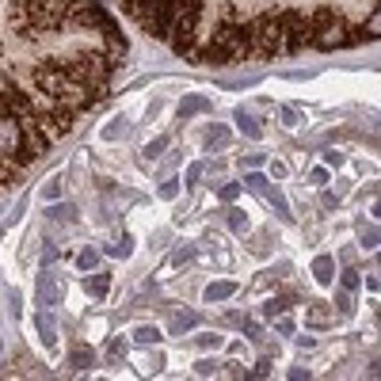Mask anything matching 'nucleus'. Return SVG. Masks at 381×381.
Wrapping results in <instances>:
<instances>
[{
  "instance_id": "obj_11",
  "label": "nucleus",
  "mask_w": 381,
  "mask_h": 381,
  "mask_svg": "<svg viewBox=\"0 0 381 381\" xmlns=\"http://www.w3.org/2000/svg\"><path fill=\"white\" fill-rule=\"evenodd\" d=\"M263 199L271 202V206L279 210L282 217H290V206H286V199H282V190H279V187H271V183H267V187H263Z\"/></svg>"
},
{
  "instance_id": "obj_19",
  "label": "nucleus",
  "mask_w": 381,
  "mask_h": 381,
  "mask_svg": "<svg viewBox=\"0 0 381 381\" xmlns=\"http://www.w3.org/2000/svg\"><path fill=\"white\" fill-rule=\"evenodd\" d=\"M221 370V366L214 362V358H199V362H195V373H199V378H210V373H217Z\"/></svg>"
},
{
  "instance_id": "obj_29",
  "label": "nucleus",
  "mask_w": 381,
  "mask_h": 381,
  "mask_svg": "<svg viewBox=\"0 0 381 381\" xmlns=\"http://www.w3.org/2000/svg\"><path fill=\"white\" fill-rule=\"evenodd\" d=\"M199 343L202 347H221V336H217V331H206V336H199Z\"/></svg>"
},
{
  "instance_id": "obj_23",
  "label": "nucleus",
  "mask_w": 381,
  "mask_h": 381,
  "mask_svg": "<svg viewBox=\"0 0 381 381\" xmlns=\"http://www.w3.org/2000/svg\"><path fill=\"white\" fill-rule=\"evenodd\" d=\"M358 282H362V279H358V271H343L340 286H343V290H351V294H355V290H358Z\"/></svg>"
},
{
  "instance_id": "obj_35",
  "label": "nucleus",
  "mask_w": 381,
  "mask_h": 381,
  "mask_svg": "<svg viewBox=\"0 0 381 381\" xmlns=\"http://www.w3.org/2000/svg\"><path fill=\"white\" fill-rule=\"evenodd\" d=\"M378 27H381V16L373 12V16H370V31H366V34H370V39H378Z\"/></svg>"
},
{
  "instance_id": "obj_4",
  "label": "nucleus",
  "mask_w": 381,
  "mask_h": 381,
  "mask_svg": "<svg viewBox=\"0 0 381 381\" xmlns=\"http://www.w3.org/2000/svg\"><path fill=\"white\" fill-rule=\"evenodd\" d=\"M34 328H39V336H42V343H46V347H58V324H54L50 313L34 316Z\"/></svg>"
},
{
  "instance_id": "obj_1",
  "label": "nucleus",
  "mask_w": 381,
  "mask_h": 381,
  "mask_svg": "<svg viewBox=\"0 0 381 381\" xmlns=\"http://www.w3.org/2000/svg\"><path fill=\"white\" fill-rule=\"evenodd\" d=\"M0 157H16V160H27L23 153V133H19V122L8 115H0Z\"/></svg>"
},
{
  "instance_id": "obj_12",
  "label": "nucleus",
  "mask_w": 381,
  "mask_h": 381,
  "mask_svg": "<svg viewBox=\"0 0 381 381\" xmlns=\"http://www.w3.org/2000/svg\"><path fill=\"white\" fill-rule=\"evenodd\" d=\"M199 324V316L195 313H179V316H172V336H183V331H190Z\"/></svg>"
},
{
  "instance_id": "obj_34",
  "label": "nucleus",
  "mask_w": 381,
  "mask_h": 381,
  "mask_svg": "<svg viewBox=\"0 0 381 381\" xmlns=\"http://www.w3.org/2000/svg\"><path fill=\"white\" fill-rule=\"evenodd\" d=\"M244 164H248V168H259V164H267V157H263V153H252V157H244Z\"/></svg>"
},
{
  "instance_id": "obj_14",
  "label": "nucleus",
  "mask_w": 381,
  "mask_h": 381,
  "mask_svg": "<svg viewBox=\"0 0 381 381\" xmlns=\"http://www.w3.org/2000/svg\"><path fill=\"white\" fill-rule=\"evenodd\" d=\"M96 263H100V252H96V248L88 244V248H84L80 256H76V267H80V271H96Z\"/></svg>"
},
{
  "instance_id": "obj_22",
  "label": "nucleus",
  "mask_w": 381,
  "mask_h": 381,
  "mask_svg": "<svg viewBox=\"0 0 381 381\" xmlns=\"http://www.w3.org/2000/svg\"><path fill=\"white\" fill-rule=\"evenodd\" d=\"M107 358H111V362L126 358V343H122V340H111V343H107Z\"/></svg>"
},
{
  "instance_id": "obj_2",
  "label": "nucleus",
  "mask_w": 381,
  "mask_h": 381,
  "mask_svg": "<svg viewBox=\"0 0 381 381\" xmlns=\"http://www.w3.org/2000/svg\"><path fill=\"white\" fill-rule=\"evenodd\" d=\"M34 298H39V305H58V301L65 298V282H61L54 271H42L39 286H34Z\"/></svg>"
},
{
  "instance_id": "obj_32",
  "label": "nucleus",
  "mask_w": 381,
  "mask_h": 381,
  "mask_svg": "<svg viewBox=\"0 0 381 381\" xmlns=\"http://www.w3.org/2000/svg\"><path fill=\"white\" fill-rule=\"evenodd\" d=\"M324 160H328V168H340V164H343V153L328 149V153H324Z\"/></svg>"
},
{
  "instance_id": "obj_7",
  "label": "nucleus",
  "mask_w": 381,
  "mask_h": 381,
  "mask_svg": "<svg viewBox=\"0 0 381 381\" xmlns=\"http://www.w3.org/2000/svg\"><path fill=\"white\" fill-rule=\"evenodd\" d=\"M237 130H241L244 138H252V141H259V138H263V126H259V118L244 115V111L237 115Z\"/></svg>"
},
{
  "instance_id": "obj_21",
  "label": "nucleus",
  "mask_w": 381,
  "mask_h": 381,
  "mask_svg": "<svg viewBox=\"0 0 381 381\" xmlns=\"http://www.w3.org/2000/svg\"><path fill=\"white\" fill-rule=\"evenodd\" d=\"M175 195H179V179H164V183H160V199L172 202Z\"/></svg>"
},
{
  "instance_id": "obj_33",
  "label": "nucleus",
  "mask_w": 381,
  "mask_h": 381,
  "mask_svg": "<svg viewBox=\"0 0 381 381\" xmlns=\"http://www.w3.org/2000/svg\"><path fill=\"white\" fill-rule=\"evenodd\" d=\"M58 195H61V179H50L46 183V199H58Z\"/></svg>"
},
{
  "instance_id": "obj_16",
  "label": "nucleus",
  "mask_w": 381,
  "mask_h": 381,
  "mask_svg": "<svg viewBox=\"0 0 381 381\" xmlns=\"http://www.w3.org/2000/svg\"><path fill=\"white\" fill-rule=\"evenodd\" d=\"M336 313H340V316L355 313V305H351V290H343V286H340V294H336Z\"/></svg>"
},
{
  "instance_id": "obj_38",
  "label": "nucleus",
  "mask_w": 381,
  "mask_h": 381,
  "mask_svg": "<svg viewBox=\"0 0 381 381\" xmlns=\"http://www.w3.org/2000/svg\"><path fill=\"white\" fill-rule=\"evenodd\" d=\"M160 366H164V358H160V355H149V370H153V373H157V370H160Z\"/></svg>"
},
{
  "instance_id": "obj_37",
  "label": "nucleus",
  "mask_w": 381,
  "mask_h": 381,
  "mask_svg": "<svg viewBox=\"0 0 381 381\" xmlns=\"http://www.w3.org/2000/svg\"><path fill=\"white\" fill-rule=\"evenodd\" d=\"M279 331H282V336H290V331H294V320H286V316H282V320H279Z\"/></svg>"
},
{
  "instance_id": "obj_13",
  "label": "nucleus",
  "mask_w": 381,
  "mask_h": 381,
  "mask_svg": "<svg viewBox=\"0 0 381 381\" xmlns=\"http://www.w3.org/2000/svg\"><path fill=\"white\" fill-rule=\"evenodd\" d=\"M358 244H362L366 252H373L378 248V229H373V225H358Z\"/></svg>"
},
{
  "instance_id": "obj_10",
  "label": "nucleus",
  "mask_w": 381,
  "mask_h": 381,
  "mask_svg": "<svg viewBox=\"0 0 381 381\" xmlns=\"http://www.w3.org/2000/svg\"><path fill=\"white\" fill-rule=\"evenodd\" d=\"M221 214H225V221H229V229L232 232H248V214H244V210H221Z\"/></svg>"
},
{
  "instance_id": "obj_8",
  "label": "nucleus",
  "mask_w": 381,
  "mask_h": 381,
  "mask_svg": "<svg viewBox=\"0 0 381 381\" xmlns=\"http://www.w3.org/2000/svg\"><path fill=\"white\" fill-rule=\"evenodd\" d=\"M84 286H88L91 298H107V290H111V274H91V279L84 282Z\"/></svg>"
},
{
  "instance_id": "obj_15",
  "label": "nucleus",
  "mask_w": 381,
  "mask_h": 381,
  "mask_svg": "<svg viewBox=\"0 0 381 381\" xmlns=\"http://www.w3.org/2000/svg\"><path fill=\"white\" fill-rule=\"evenodd\" d=\"M69 362H73V366H76V370H88V366H91V362H96V355H91V351H88V347H76V351H73V355H69Z\"/></svg>"
},
{
  "instance_id": "obj_20",
  "label": "nucleus",
  "mask_w": 381,
  "mask_h": 381,
  "mask_svg": "<svg viewBox=\"0 0 381 381\" xmlns=\"http://www.w3.org/2000/svg\"><path fill=\"white\" fill-rule=\"evenodd\" d=\"M282 126H290V130L301 126V111L298 107H282Z\"/></svg>"
},
{
  "instance_id": "obj_18",
  "label": "nucleus",
  "mask_w": 381,
  "mask_h": 381,
  "mask_svg": "<svg viewBox=\"0 0 381 381\" xmlns=\"http://www.w3.org/2000/svg\"><path fill=\"white\" fill-rule=\"evenodd\" d=\"M164 149H168V138H164V133H160V138H153L149 145H145V160H157Z\"/></svg>"
},
{
  "instance_id": "obj_30",
  "label": "nucleus",
  "mask_w": 381,
  "mask_h": 381,
  "mask_svg": "<svg viewBox=\"0 0 381 381\" xmlns=\"http://www.w3.org/2000/svg\"><path fill=\"white\" fill-rule=\"evenodd\" d=\"M309 183H316V187H324V183H328V172H324V168H313V172H309Z\"/></svg>"
},
{
  "instance_id": "obj_24",
  "label": "nucleus",
  "mask_w": 381,
  "mask_h": 381,
  "mask_svg": "<svg viewBox=\"0 0 381 381\" xmlns=\"http://www.w3.org/2000/svg\"><path fill=\"white\" fill-rule=\"evenodd\" d=\"M237 195H241V183H225V187L217 190V199H221V202H232Z\"/></svg>"
},
{
  "instance_id": "obj_6",
  "label": "nucleus",
  "mask_w": 381,
  "mask_h": 381,
  "mask_svg": "<svg viewBox=\"0 0 381 381\" xmlns=\"http://www.w3.org/2000/svg\"><path fill=\"white\" fill-rule=\"evenodd\" d=\"M313 279L328 286V282L336 279V259H331V256H316L313 259Z\"/></svg>"
},
{
  "instance_id": "obj_17",
  "label": "nucleus",
  "mask_w": 381,
  "mask_h": 381,
  "mask_svg": "<svg viewBox=\"0 0 381 381\" xmlns=\"http://www.w3.org/2000/svg\"><path fill=\"white\" fill-rule=\"evenodd\" d=\"M206 145H210V149H214V145H217V149L229 145V130H225V126H214V130L206 133Z\"/></svg>"
},
{
  "instance_id": "obj_36",
  "label": "nucleus",
  "mask_w": 381,
  "mask_h": 381,
  "mask_svg": "<svg viewBox=\"0 0 381 381\" xmlns=\"http://www.w3.org/2000/svg\"><path fill=\"white\" fill-rule=\"evenodd\" d=\"M271 175H274V179H282V175H286V164H282V160H274V164H271Z\"/></svg>"
},
{
  "instance_id": "obj_25",
  "label": "nucleus",
  "mask_w": 381,
  "mask_h": 381,
  "mask_svg": "<svg viewBox=\"0 0 381 381\" xmlns=\"http://www.w3.org/2000/svg\"><path fill=\"white\" fill-rule=\"evenodd\" d=\"M107 252H111V256H122V259H126V256H130V237H122V241H115Z\"/></svg>"
},
{
  "instance_id": "obj_9",
  "label": "nucleus",
  "mask_w": 381,
  "mask_h": 381,
  "mask_svg": "<svg viewBox=\"0 0 381 381\" xmlns=\"http://www.w3.org/2000/svg\"><path fill=\"white\" fill-rule=\"evenodd\" d=\"M133 343H145V347H149V343H160V328H153V324H138V328H133Z\"/></svg>"
},
{
  "instance_id": "obj_3",
  "label": "nucleus",
  "mask_w": 381,
  "mask_h": 381,
  "mask_svg": "<svg viewBox=\"0 0 381 381\" xmlns=\"http://www.w3.org/2000/svg\"><path fill=\"white\" fill-rule=\"evenodd\" d=\"M210 107H214V103H210L206 96H183V103H179V118L187 122V118H195V115H206Z\"/></svg>"
},
{
  "instance_id": "obj_28",
  "label": "nucleus",
  "mask_w": 381,
  "mask_h": 381,
  "mask_svg": "<svg viewBox=\"0 0 381 381\" xmlns=\"http://www.w3.org/2000/svg\"><path fill=\"white\" fill-rule=\"evenodd\" d=\"M202 172H206V164H190L187 168V187H195V183L202 179Z\"/></svg>"
},
{
  "instance_id": "obj_5",
  "label": "nucleus",
  "mask_w": 381,
  "mask_h": 381,
  "mask_svg": "<svg viewBox=\"0 0 381 381\" xmlns=\"http://www.w3.org/2000/svg\"><path fill=\"white\" fill-rule=\"evenodd\" d=\"M232 294H237V282L221 279V282H210V286H206V294H202V298H206L210 305H214V301H225V298H232Z\"/></svg>"
},
{
  "instance_id": "obj_26",
  "label": "nucleus",
  "mask_w": 381,
  "mask_h": 381,
  "mask_svg": "<svg viewBox=\"0 0 381 381\" xmlns=\"http://www.w3.org/2000/svg\"><path fill=\"white\" fill-rule=\"evenodd\" d=\"M263 313H267V316H279V313H286V301H282V298H271V301L263 305Z\"/></svg>"
},
{
  "instance_id": "obj_27",
  "label": "nucleus",
  "mask_w": 381,
  "mask_h": 381,
  "mask_svg": "<svg viewBox=\"0 0 381 381\" xmlns=\"http://www.w3.org/2000/svg\"><path fill=\"white\" fill-rule=\"evenodd\" d=\"M73 214H76V210L69 206V202H65V206H54V210H50V217H54V221H61V217H65V221H73Z\"/></svg>"
},
{
  "instance_id": "obj_31",
  "label": "nucleus",
  "mask_w": 381,
  "mask_h": 381,
  "mask_svg": "<svg viewBox=\"0 0 381 381\" xmlns=\"http://www.w3.org/2000/svg\"><path fill=\"white\" fill-rule=\"evenodd\" d=\"M190 259H195V248H179L172 256V263H190Z\"/></svg>"
}]
</instances>
